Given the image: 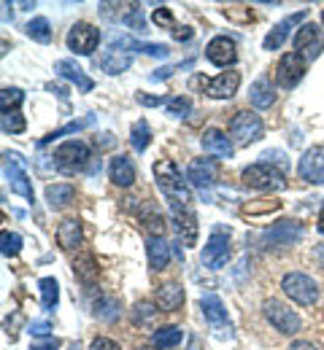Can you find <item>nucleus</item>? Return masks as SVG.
Segmentation results:
<instances>
[{"label": "nucleus", "mask_w": 324, "mask_h": 350, "mask_svg": "<svg viewBox=\"0 0 324 350\" xmlns=\"http://www.w3.org/2000/svg\"><path fill=\"white\" fill-rule=\"evenodd\" d=\"M171 221H173V229H176L179 240L186 248H192L197 243V219H195L192 208L189 211H171Z\"/></svg>", "instance_id": "obj_21"}, {"label": "nucleus", "mask_w": 324, "mask_h": 350, "mask_svg": "<svg viewBox=\"0 0 324 350\" xmlns=\"http://www.w3.org/2000/svg\"><path fill=\"white\" fill-rule=\"evenodd\" d=\"M73 275H76L84 286H92L95 280H97V267H95V259L90 254H82V256L73 259Z\"/></svg>", "instance_id": "obj_30"}, {"label": "nucleus", "mask_w": 324, "mask_h": 350, "mask_svg": "<svg viewBox=\"0 0 324 350\" xmlns=\"http://www.w3.org/2000/svg\"><path fill=\"white\" fill-rule=\"evenodd\" d=\"M262 315L268 318V323L281 332V334H297L300 332V326H303V321H300V315L292 310V307H286L284 302H278V299H268L265 305H262Z\"/></svg>", "instance_id": "obj_8"}, {"label": "nucleus", "mask_w": 324, "mask_h": 350, "mask_svg": "<svg viewBox=\"0 0 324 350\" xmlns=\"http://www.w3.org/2000/svg\"><path fill=\"white\" fill-rule=\"evenodd\" d=\"M200 143H203L205 154H211L216 159H232V154H235V146H232V140L227 137V132L216 130V127L203 132V140Z\"/></svg>", "instance_id": "obj_18"}, {"label": "nucleus", "mask_w": 324, "mask_h": 350, "mask_svg": "<svg viewBox=\"0 0 324 350\" xmlns=\"http://www.w3.org/2000/svg\"><path fill=\"white\" fill-rule=\"evenodd\" d=\"M300 237H303V226L292 219L278 221V224H273L268 232H262V243H265V248H286V245H295Z\"/></svg>", "instance_id": "obj_15"}, {"label": "nucleus", "mask_w": 324, "mask_h": 350, "mask_svg": "<svg viewBox=\"0 0 324 350\" xmlns=\"http://www.w3.org/2000/svg\"><path fill=\"white\" fill-rule=\"evenodd\" d=\"M265 135V124L254 111H238L230 119V137L238 146L257 143Z\"/></svg>", "instance_id": "obj_7"}, {"label": "nucleus", "mask_w": 324, "mask_h": 350, "mask_svg": "<svg viewBox=\"0 0 324 350\" xmlns=\"http://www.w3.org/2000/svg\"><path fill=\"white\" fill-rule=\"evenodd\" d=\"M322 25H324V11H322Z\"/></svg>", "instance_id": "obj_51"}, {"label": "nucleus", "mask_w": 324, "mask_h": 350, "mask_svg": "<svg viewBox=\"0 0 324 350\" xmlns=\"http://www.w3.org/2000/svg\"><path fill=\"white\" fill-rule=\"evenodd\" d=\"M195 87H203V92L214 100H230L235 97V92L240 87V73L238 70H227V73H219L216 79H195Z\"/></svg>", "instance_id": "obj_13"}, {"label": "nucleus", "mask_w": 324, "mask_h": 350, "mask_svg": "<svg viewBox=\"0 0 324 350\" xmlns=\"http://www.w3.org/2000/svg\"><path fill=\"white\" fill-rule=\"evenodd\" d=\"M54 165H57V170H62V173L73 175V173H82L90 162H92V148H90V143H84V140H65V143H60L57 148H54Z\"/></svg>", "instance_id": "obj_3"}, {"label": "nucleus", "mask_w": 324, "mask_h": 350, "mask_svg": "<svg viewBox=\"0 0 324 350\" xmlns=\"http://www.w3.org/2000/svg\"><path fill=\"white\" fill-rule=\"evenodd\" d=\"M281 288L284 294L300 307H311L316 299H319V286L311 275L306 272H286L284 280H281Z\"/></svg>", "instance_id": "obj_4"}, {"label": "nucleus", "mask_w": 324, "mask_h": 350, "mask_svg": "<svg viewBox=\"0 0 324 350\" xmlns=\"http://www.w3.org/2000/svg\"><path fill=\"white\" fill-rule=\"evenodd\" d=\"M200 259H203V264H205L208 269H222V267L227 264V259H230V229L216 226V229L211 232V237H208V243H205Z\"/></svg>", "instance_id": "obj_9"}, {"label": "nucleus", "mask_w": 324, "mask_h": 350, "mask_svg": "<svg viewBox=\"0 0 324 350\" xmlns=\"http://www.w3.org/2000/svg\"><path fill=\"white\" fill-rule=\"evenodd\" d=\"M146 259L151 269H165L171 262V245L165 243V237L160 234H149L146 237Z\"/></svg>", "instance_id": "obj_23"}, {"label": "nucleus", "mask_w": 324, "mask_h": 350, "mask_svg": "<svg viewBox=\"0 0 324 350\" xmlns=\"http://www.w3.org/2000/svg\"><path fill=\"white\" fill-rule=\"evenodd\" d=\"M154 180H157V189L168 200V211H189L192 208V194L186 189L184 175H182L176 162H171V159L157 162L154 165Z\"/></svg>", "instance_id": "obj_1"}, {"label": "nucleus", "mask_w": 324, "mask_h": 350, "mask_svg": "<svg viewBox=\"0 0 324 350\" xmlns=\"http://www.w3.org/2000/svg\"><path fill=\"white\" fill-rule=\"evenodd\" d=\"M22 100H25V92L16 87H5L0 92V108H3V113H8V111H16L19 105H22Z\"/></svg>", "instance_id": "obj_36"}, {"label": "nucleus", "mask_w": 324, "mask_h": 350, "mask_svg": "<svg viewBox=\"0 0 324 350\" xmlns=\"http://www.w3.org/2000/svg\"><path fill=\"white\" fill-rule=\"evenodd\" d=\"M90 350H122V348H119V342H114L108 337H97V340H92Z\"/></svg>", "instance_id": "obj_42"}, {"label": "nucleus", "mask_w": 324, "mask_h": 350, "mask_svg": "<svg viewBox=\"0 0 324 350\" xmlns=\"http://www.w3.org/2000/svg\"><path fill=\"white\" fill-rule=\"evenodd\" d=\"M149 143H151V130H149V122L146 119H140L133 124V130H130V146L136 148V151H146L149 148Z\"/></svg>", "instance_id": "obj_33"}, {"label": "nucleus", "mask_w": 324, "mask_h": 350, "mask_svg": "<svg viewBox=\"0 0 324 350\" xmlns=\"http://www.w3.org/2000/svg\"><path fill=\"white\" fill-rule=\"evenodd\" d=\"M5 178H8V186H11V191H14V194L25 197L27 202H36L33 183H30L27 173L22 170V157H19V154L5 151Z\"/></svg>", "instance_id": "obj_14"}, {"label": "nucleus", "mask_w": 324, "mask_h": 350, "mask_svg": "<svg viewBox=\"0 0 324 350\" xmlns=\"http://www.w3.org/2000/svg\"><path fill=\"white\" fill-rule=\"evenodd\" d=\"M95 315L103 318V321H114V318H119V302L111 299V297H100V299L95 302Z\"/></svg>", "instance_id": "obj_38"}, {"label": "nucleus", "mask_w": 324, "mask_h": 350, "mask_svg": "<svg viewBox=\"0 0 324 350\" xmlns=\"http://www.w3.org/2000/svg\"><path fill=\"white\" fill-rule=\"evenodd\" d=\"M324 49V36H322V27L314 25V22H306L300 25V30L295 33V51L300 57H306V62H314Z\"/></svg>", "instance_id": "obj_12"}, {"label": "nucleus", "mask_w": 324, "mask_h": 350, "mask_svg": "<svg viewBox=\"0 0 324 350\" xmlns=\"http://www.w3.org/2000/svg\"><path fill=\"white\" fill-rule=\"evenodd\" d=\"M182 340H184V332H182L179 326H160V329L151 334V345L157 350L176 348Z\"/></svg>", "instance_id": "obj_28"}, {"label": "nucleus", "mask_w": 324, "mask_h": 350, "mask_svg": "<svg viewBox=\"0 0 324 350\" xmlns=\"http://www.w3.org/2000/svg\"><path fill=\"white\" fill-rule=\"evenodd\" d=\"M0 251H3V256H5V259L19 256V251H22V237H19L16 232L3 229V232H0Z\"/></svg>", "instance_id": "obj_34"}, {"label": "nucleus", "mask_w": 324, "mask_h": 350, "mask_svg": "<svg viewBox=\"0 0 324 350\" xmlns=\"http://www.w3.org/2000/svg\"><path fill=\"white\" fill-rule=\"evenodd\" d=\"M57 243L65 251H73L84 243V232H82V221L79 219H65L57 226Z\"/></svg>", "instance_id": "obj_25"}, {"label": "nucleus", "mask_w": 324, "mask_h": 350, "mask_svg": "<svg viewBox=\"0 0 324 350\" xmlns=\"http://www.w3.org/2000/svg\"><path fill=\"white\" fill-rule=\"evenodd\" d=\"M136 350H151V348H136Z\"/></svg>", "instance_id": "obj_50"}, {"label": "nucleus", "mask_w": 324, "mask_h": 350, "mask_svg": "<svg viewBox=\"0 0 324 350\" xmlns=\"http://www.w3.org/2000/svg\"><path fill=\"white\" fill-rule=\"evenodd\" d=\"M165 111H168L171 116H186V113L192 111V103H189L186 97H168Z\"/></svg>", "instance_id": "obj_39"}, {"label": "nucleus", "mask_w": 324, "mask_h": 350, "mask_svg": "<svg viewBox=\"0 0 324 350\" xmlns=\"http://www.w3.org/2000/svg\"><path fill=\"white\" fill-rule=\"evenodd\" d=\"M205 59L216 68H230L238 62V46L230 36H216V38H211V44L205 46Z\"/></svg>", "instance_id": "obj_16"}, {"label": "nucleus", "mask_w": 324, "mask_h": 350, "mask_svg": "<svg viewBox=\"0 0 324 350\" xmlns=\"http://www.w3.org/2000/svg\"><path fill=\"white\" fill-rule=\"evenodd\" d=\"M108 178H111L114 186L130 189L136 183V165H133V159L127 154H116L111 159V165H108Z\"/></svg>", "instance_id": "obj_19"}, {"label": "nucleus", "mask_w": 324, "mask_h": 350, "mask_svg": "<svg viewBox=\"0 0 324 350\" xmlns=\"http://www.w3.org/2000/svg\"><path fill=\"white\" fill-rule=\"evenodd\" d=\"M57 348H60V340H57V337H47L44 342L30 345V350H57Z\"/></svg>", "instance_id": "obj_45"}, {"label": "nucleus", "mask_w": 324, "mask_h": 350, "mask_svg": "<svg viewBox=\"0 0 324 350\" xmlns=\"http://www.w3.org/2000/svg\"><path fill=\"white\" fill-rule=\"evenodd\" d=\"M303 19H306V11H297V14L286 16V19H281L276 27H273V30L265 36L262 46H265L268 51H276V49H281V46H284V41L289 38V33H292V30H295V27H297Z\"/></svg>", "instance_id": "obj_20"}, {"label": "nucleus", "mask_w": 324, "mask_h": 350, "mask_svg": "<svg viewBox=\"0 0 324 350\" xmlns=\"http://www.w3.org/2000/svg\"><path fill=\"white\" fill-rule=\"evenodd\" d=\"M289 350H319L316 345H311V342H303V340H297V342H292V348Z\"/></svg>", "instance_id": "obj_47"}, {"label": "nucleus", "mask_w": 324, "mask_h": 350, "mask_svg": "<svg viewBox=\"0 0 324 350\" xmlns=\"http://www.w3.org/2000/svg\"><path fill=\"white\" fill-rule=\"evenodd\" d=\"M157 315H160V310H157V305H151V302H138V305L133 307V323H136V326H149V323H154Z\"/></svg>", "instance_id": "obj_35"}, {"label": "nucleus", "mask_w": 324, "mask_h": 350, "mask_svg": "<svg viewBox=\"0 0 324 350\" xmlns=\"http://www.w3.org/2000/svg\"><path fill=\"white\" fill-rule=\"evenodd\" d=\"M25 30L36 44H51V25H49L47 16H33Z\"/></svg>", "instance_id": "obj_32"}, {"label": "nucleus", "mask_w": 324, "mask_h": 350, "mask_svg": "<svg viewBox=\"0 0 324 350\" xmlns=\"http://www.w3.org/2000/svg\"><path fill=\"white\" fill-rule=\"evenodd\" d=\"M68 49L79 57H90L97 44H100V30L90 25V22H76L71 30H68V38H65Z\"/></svg>", "instance_id": "obj_11"}, {"label": "nucleus", "mask_w": 324, "mask_h": 350, "mask_svg": "<svg viewBox=\"0 0 324 350\" xmlns=\"http://www.w3.org/2000/svg\"><path fill=\"white\" fill-rule=\"evenodd\" d=\"M306 57H300L297 51H286L276 65V84L281 89H295L306 76Z\"/></svg>", "instance_id": "obj_10"}, {"label": "nucleus", "mask_w": 324, "mask_h": 350, "mask_svg": "<svg viewBox=\"0 0 324 350\" xmlns=\"http://www.w3.org/2000/svg\"><path fill=\"white\" fill-rule=\"evenodd\" d=\"M73 197H76L73 183H54V186H47L49 208H65V205L73 202Z\"/></svg>", "instance_id": "obj_29"}, {"label": "nucleus", "mask_w": 324, "mask_h": 350, "mask_svg": "<svg viewBox=\"0 0 324 350\" xmlns=\"http://www.w3.org/2000/svg\"><path fill=\"white\" fill-rule=\"evenodd\" d=\"M138 103H140V105H146V108L168 105V100H162V97H151V94H146V92H138Z\"/></svg>", "instance_id": "obj_43"}, {"label": "nucleus", "mask_w": 324, "mask_h": 350, "mask_svg": "<svg viewBox=\"0 0 324 350\" xmlns=\"http://www.w3.org/2000/svg\"><path fill=\"white\" fill-rule=\"evenodd\" d=\"M38 291H41V305L47 312H51L60 302V283L54 278H41L38 280Z\"/></svg>", "instance_id": "obj_31"}, {"label": "nucleus", "mask_w": 324, "mask_h": 350, "mask_svg": "<svg viewBox=\"0 0 324 350\" xmlns=\"http://www.w3.org/2000/svg\"><path fill=\"white\" fill-rule=\"evenodd\" d=\"M49 332H51V323L49 321H33L30 323V334H36V337H47Z\"/></svg>", "instance_id": "obj_44"}, {"label": "nucleus", "mask_w": 324, "mask_h": 350, "mask_svg": "<svg viewBox=\"0 0 324 350\" xmlns=\"http://www.w3.org/2000/svg\"><path fill=\"white\" fill-rule=\"evenodd\" d=\"M54 73H60L62 79H68V81H73L79 92H92L95 89V81L73 62V59H60L57 65H54Z\"/></svg>", "instance_id": "obj_24"}, {"label": "nucleus", "mask_w": 324, "mask_h": 350, "mask_svg": "<svg viewBox=\"0 0 324 350\" xmlns=\"http://www.w3.org/2000/svg\"><path fill=\"white\" fill-rule=\"evenodd\" d=\"M151 19H154V25H157V27H165V30H173V33L179 30V27H176V22H173L171 8H165V5H160V8L154 11V16H151Z\"/></svg>", "instance_id": "obj_40"}, {"label": "nucleus", "mask_w": 324, "mask_h": 350, "mask_svg": "<svg viewBox=\"0 0 324 350\" xmlns=\"http://www.w3.org/2000/svg\"><path fill=\"white\" fill-rule=\"evenodd\" d=\"M200 310H203L205 323L211 326V332H214L219 340H232V337H235V329H232L230 315H227V310H225V302H222L216 294L200 297Z\"/></svg>", "instance_id": "obj_6"}, {"label": "nucleus", "mask_w": 324, "mask_h": 350, "mask_svg": "<svg viewBox=\"0 0 324 350\" xmlns=\"http://www.w3.org/2000/svg\"><path fill=\"white\" fill-rule=\"evenodd\" d=\"M133 51H140V44L133 36H114L105 46L103 57L97 59V65H100L103 73L119 76L133 65Z\"/></svg>", "instance_id": "obj_2"}, {"label": "nucleus", "mask_w": 324, "mask_h": 350, "mask_svg": "<svg viewBox=\"0 0 324 350\" xmlns=\"http://www.w3.org/2000/svg\"><path fill=\"white\" fill-rule=\"evenodd\" d=\"M140 51H146V54H151V57H162V59L171 54V49L162 44H140Z\"/></svg>", "instance_id": "obj_41"}, {"label": "nucleus", "mask_w": 324, "mask_h": 350, "mask_svg": "<svg viewBox=\"0 0 324 350\" xmlns=\"http://www.w3.org/2000/svg\"><path fill=\"white\" fill-rule=\"evenodd\" d=\"M243 183L249 186V189H257V191H284L286 189V178L284 173L273 167V165H268V162H257V165H249L243 173Z\"/></svg>", "instance_id": "obj_5"}, {"label": "nucleus", "mask_w": 324, "mask_h": 350, "mask_svg": "<svg viewBox=\"0 0 324 350\" xmlns=\"http://www.w3.org/2000/svg\"><path fill=\"white\" fill-rule=\"evenodd\" d=\"M182 305H184V286H179L176 280H171V283H162L157 288V307L160 310L176 312Z\"/></svg>", "instance_id": "obj_26"}, {"label": "nucleus", "mask_w": 324, "mask_h": 350, "mask_svg": "<svg viewBox=\"0 0 324 350\" xmlns=\"http://www.w3.org/2000/svg\"><path fill=\"white\" fill-rule=\"evenodd\" d=\"M297 173L308 183H324V146H314L300 157Z\"/></svg>", "instance_id": "obj_17"}, {"label": "nucleus", "mask_w": 324, "mask_h": 350, "mask_svg": "<svg viewBox=\"0 0 324 350\" xmlns=\"http://www.w3.org/2000/svg\"><path fill=\"white\" fill-rule=\"evenodd\" d=\"M0 127H3L5 135H19V132H25L27 122H25V116H22L19 111H8V113H3Z\"/></svg>", "instance_id": "obj_37"}, {"label": "nucleus", "mask_w": 324, "mask_h": 350, "mask_svg": "<svg viewBox=\"0 0 324 350\" xmlns=\"http://www.w3.org/2000/svg\"><path fill=\"white\" fill-rule=\"evenodd\" d=\"M249 100L254 108L265 111L276 103V84H271V79H257L251 87H249Z\"/></svg>", "instance_id": "obj_27"}, {"label": "nucleus", "mask_w": 324, "mask_h": 350, "mask_svg": "<svg viewBox=\"0 0 324 350\" xmlns=\"http://www.w3.org/2000/svg\"><path fill=\"white\" fill-rule=\"evenodd\" d=\"M316 229L324 234V208H322V213H319V221H316Z\"/></svg>", "instance_id": "obj_49"}, {"label": "nucleus", "mask_w": 324, "mask_h": 350, "mask_svg": "<svg viewBox=\"0 0 324 350\" xmlns=\"http://www.w3.org/2000/svg\"><path fill=\"white\" fill-rule=\"evenodd\" d=\"M171 73H173V68H160V70L151 73V81H162V79H168Z\"/></svg>", "instance_id": "obj_46"}, {"label": "nucleus", "mask_w": 324, "mask_h": 350, "mask_svg": "<svg viewBox=\"0 0 324 350\" xmlns=\"http://www.w3.org/2000/svg\"><path fill=\"white\" fill-rule=\"evenodd\" d=\"M186 180L197 189H208L216 180V165L211 159H192L186 167Z\"/></svg>", "instance_id": "obj_22"}, {"label": "nucleus", "mask_w": 324, "mask_h": 350, "mask_svg": "<svg viewBox=\"0 0 324 350\" xmlns=\"http://www.w3.org/2000/svg\"><path fill=\"white\" fill-rule=\"evenodd\" d=\"M314 259L319 262V267H324V243H322V245H316V251H314Z\"/></svg>", "instance_id": "obj_48"}]
</instances>
